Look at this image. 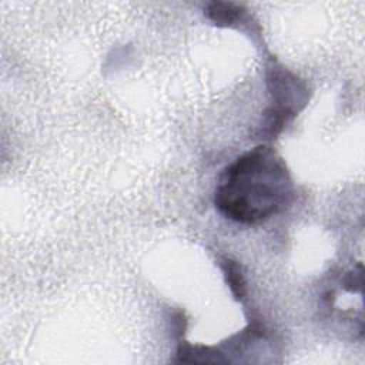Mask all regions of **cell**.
<instances>
[{
	"instance_id": "cell-1",
	"label": "cell",
	"mask_w": 365,
	"mask_h": 365,
	"mask_svg": "<svg viewBox=\"0 0 365 365\" xmlns=\"http://www.w3.org/2000/svg\"><path fill=\"white\" fill-rule=\"evenodd\" d=\"M294 198L284 158L259 144L222 170L214 191L215 208L228 220L255 225L282 212Z\"/></svg>"
},
{
	"instance_id": "cell-2",
	"label": "cell",
	"mask_w": 365,
	"mask_h": 365,
	"mask_svg": "<svg viewBox=\"0 0 365 365\" xmlns=\"http://www.w3.org/2000/svg\"><path fill=\"white\" fill-rule=\"evenodd\" d=\"M265 83L271 104L262 113L258 133L264 141H271L307 106L309 94L307 84L278 61L267 66Z\"/></svg>"
},
{
	"instance_id": "cell-3",
	"label": "cell",
	"mask_w": 365,
	"mask_h": 365,
	"mask_svg": "<svg viewBox=\"0 0 365 365\" xmlns=\"http://www.w3.org/2000/svg\"><path fill=\"white\" fill-rule=\"evenodd\" d=\"M177 362L187 364H227L230 359L224 356V352L212 346L191 345L188 342H180L177 346Z\"/></svg>"
},
{
	"instance_id": "cell-4",
	"label": "cell",
	"mask_w": 365,
	"mask_h": 365,
	"mask_svg": "<svg viewBox=\"0 0 365 365\" xmlns=\"http://www.w3.org/2000/svg\"><path fill=\"white\" fill-rule=\"evenodd\" d=\"M247 10L242 4L232 1H211L204 9L205 17L218 27H231L242 20Z\"/></svg>"
},
{
	"instance_id": "cell-5",
	"label": "cell",
	"mask_w": 365,
	"mask_h": 365,
	"mask_svg": "<svg viewBox=\"0 0 365 365\" xmlns=\"http://www.w3.org/2000/svg\"><path fill=\"white\" fill-rule=\"evenodd\" d=\"M221 269L224 272L225 282L228 284L234 299L242 301L247 295V281L241 265L231 258H222Z\"/></svg>"
},
{
	"instance_id": "cell-6",
	"label": "cell",
	"mask_w": 365,
	"mask_h": 365,
	"mask_svg": "<svg viewBox=\"0 0 365 365\" xmlns=\"http://www.w3.org/2000/svg\"><path fill=\"white\" fill-rule=\"evenodd\" d=\"M342 285L346 291L361 292L362 289V265L361 264L356 267V269L345 274L342 279Z\"/></svg>"
}]
</instances>
